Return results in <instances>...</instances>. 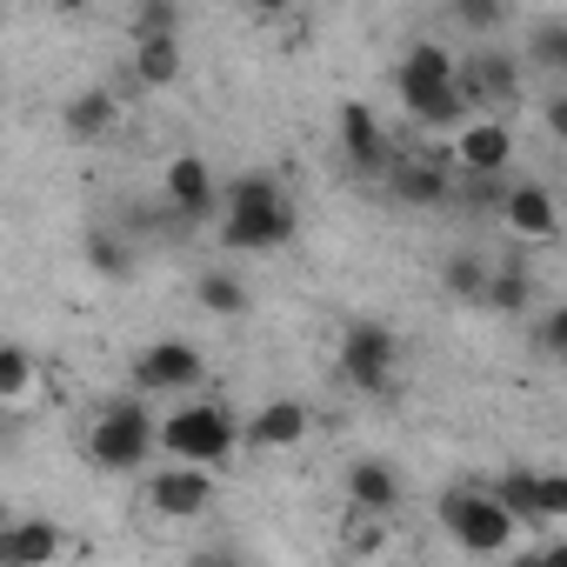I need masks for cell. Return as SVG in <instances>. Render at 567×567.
Wrapping results in <instances>:
<instances>
[{"instance_id": "obj_29", "label": "cell", "mask_w": 567, "mask_h": 567, "mask_svg": "<svg viewBox=\"0 0 567 567\" xmlns=\"http://www.w3.org/2000/svg\"><path fill=\"white\" fill-rule=\"evenodd\" d=\"M567 520V474H547L540 467V487H534V527H554Z\"/></svg>"}, {"instance_id": "obj_15", "label": "cell", "mask_w": 567, "mask_h": 567, "mask_svg": "<svg viewBox=\"0 0 567 567\" xmlns=\"http://www.w3.org/2000/svg\"><path fill=\"white\" fill-rule=\"evenodd\" d=\"M401 474H394V461H381V454H361L354 467H348V507L354 514H374V520H388L394 507H401Z\"/></svg>"}, {"instance_id": "obj_7", "label": "cell", "mask_w": 567, "mask_h": 567, "mask_svg": "<svg viewBox=\"0 0 567 567\" xmlns=\"http://www.w3.org/2000/svg\"><path fill=\"white\" fill-rule=\"evenodd\" d=\"M200 374H207V361H200V348L181 341V334L147 341V348L134 354V394H141V401H147V394H194Z\"/></svg>"}, {"instance_id": "obj_12", "label": "cell", "mask_w": 567, "mask_h": 567, "mask_svg": "<svg viewBox=\"0 0 567 567\" xmlns=\"http://www.w3.org/2000/svg\"><path fill=\"white\" fill-rule=\"evenodd\" d=\"M308 427H315L308 401L274 394V401H260V408H254V421L240 427V441H247V447H260V454H288V447H301V441H308Z\"/></svg>"}, {"instance_id": "obj_31", "label": "cell", "mask_w": 567, "mask_h": 567, "mask_svg": "<svg viewBox=\"0 0 567 567\" xmlns=\"http://www.w3.org/2000/svg\"><path fill=\"white\" fill-rule=\"evenodd\" d=\"M247 8H254V14H288L295 0H247Z\"/></svg>"}, {"instance_id": "obj_20", "label": "cell", "mask_w": 567, "mask_h": 567, "mask_svg": "<svg viewBox=\"0 0 567 567\" xmlns=\"http://www.w3.org/2000/svg\"><path fill=\"white\" fill-rule=\"evenodd\" d=\"M181 68H187V54H181V34L134 41V81H141V87H174V81H181Z\"/></svg>"}, {"instance_id": "obj_23", "label": "cell", "mask_w": 567, "mask_h": 567, "mask_svg": "<svg viewBox=\"0 0 567 567\" xmlns=\"http://www.w3.org/2000/svg\"><path fill=\"white\" fill-rule=\"evenodd\" d=\"M81 254H87V267H94L101 280H127V274H134V260H141V254H134V247H127L114 227H87Z\"/></svg>"}, {"instance_id": "obj_14", "label": "cell", "mask_w": 567, "mask_h": 567, "mask_svg": "<svg viewBox=\"0 0 567 567\" xmlns=\"http://www.w3.org/2000/svg\"><path fill=\"white\" fill-rule=\"evenodd\" d=\"M161 194H167V207H174L181 220H207V214L220 207V181H214V167H207L200 154H174L167 174H161Z\"/></svg>"}, {"instance_id": "obj_26", "label": "cell", "mask_w": 567, "mask_h": 567, "mask_svg": "<svg viewBox=\"0 0 567 567\" xmlns=\"http://www.w3.org/2000/svg\"><path fill=\"white\" fill-rule=\"evenodd\" d=\"M527 61L560 81V74H567V28H560V21H540V28L527 34Z\"/></svg>"}, {"instance_id": "obj_18", "label": "cell", "mask_w": 567, "mask_h": 567, "mask_svg": "<svg viewBox=\"0 0 567 567\" xmlns=\"http://www.w3.org/2000/svg\"><path fill=\"white\" fill-rule=\"evenodd\" d=\"M68 540H61V527L54 520H8L0 527V567H41V560H54Z\"/></svg>"}, {"instance_id": "obj_25", "label": "cell", "mask_w": 567, "mask_h": 567, "mask_svg": "<svg viewBox=\"0 0 567 567\" xmlns=\"http://www.w3.org/2000/svg\"><path fill=\"white\" fill-rule=\"evenodd\" d=\"M441 288H447L454 301L481 308V288H487V260H481V254H454V260L441 267Z\"/></svg>"}, {"instance_id": "obj_10", "label": "cell", "mask_w": 567, "mask_h": 567, "mask_svg": "<svg viewBox=\"0 0 567 567\" xmlns=\"http://www.w3.org/2000/svg\"><path fill=\"white\" fill-rule=\"evenodd\" d=\"M381 174H388V194H394L401 207H447V194H454V167L434 161V154H414V147H408V154L394 147Z\"/></svg>"}, {"instance_id": "obj_1", "label": "cell", "mask_w": 567, "mask_h": 567, "mask_svg": "<svg viewBox=\"0 0 567 567\" xmlns=\"http://www.w3.org/2000/svg\"><path fill=\"white\" fill-rule=\"evenodd\" d=\"M394 94H401V107H408V121L421 134H454L474 114L461 81H454V48L447 41H414L394 61Z\"/></svg>"}, {"instance_id": "obj_34", "label": "cell", "mask_w": 567, "mask_h": 567, "mask_svg": "<svg viewBox=\"0 0 567 567\" xmlns=\"http://www.w3.org/2000/svg\"><path fill=\"white\" fill-rule=\"evenodd\" d=\"M0 28H8V0H0Z\"/></svg>"}, {"instance_id": "obj_11", "label": "cell", "mask_w": 567, "mask_h": 567, "mask_svg": "<svg viewBox=\"0 0 567 567\" xmlns=\"http://www.w3.org/2000/svg\"><path fill=\"white\" fill-rule=\"evenodd\" d=\"M494 214L507 220L514 240H554L560 234V207H554V187L547 181H501Z\"/></svg>"}, {"instance_id": "obj_2", "label": "cell", "mask_w": 567, "mask_h": 567, "mask_svg": "<svg viewBox=\"0 0 567 567\" xmlns=\"http://www.w3.org/2000/svg\"><path fill=\"white\" fill-rule=\"evenodd\" d=\"M220 200H227V227L220 234L240 254H274V247H288L301 234V214H295L288 194H280L274 174H240L234 187H220Z\"/></svg>"}, {"instance_id": "obj_9", "label": "cell", "mask_w": 567, "mask_h": 567, "mask_svg": "<svg viewBox=\"0 0 567 567\" xmlns=\"http://www.w3.org/2000/svg\"><path fill=\"white\" fill-rule=\"evenodd\" d=\"M147 507L161 520H194V514L214 507V474L194 467V461H167V467L147 474Z\"/></svg>"}, {"instance_id": "obj_27", "label": "cell", "mask_w": 567, "mask_h": 567, "mask_svg": "<svg viewBox=\"0 0 567 567\" xmlns=\"http://www.w3.org/2000/svg\"><path fill=\"white\" fill-rule=\"evenodd\" d=\"M447 14L461 34H501L507 28V0H447Z\"/></svg>"}, {"instance_id": "obj_30", "label": "cell", "mask_w": 567, "mask_h": 567, "mask_svg": "<svg viewBox=\"0 0 567 567\" xmlns=\"http://www.w3.org/2000/svg\"><path fill=\"white\" fill-rule=\"evenodd\" d=\"M534 348H540V361H560L567 354V308H547L540 315V341Z\"/></svg>"}, {"instance_id": "obj_22", "label": "cell", "mask_w": 567, "mask_h": 567, "mask_svg": "<svg viewBox=\"0 0 567 567\" xmlns=\"http://www.w3.org/2000/svg\"><path fill=\"white\" fill-rule=\"evenodd\" d=\"M194 295H200V308H207L214 321H240V315L254 308V301H247V280H240V274H227V267L200 274V288H194Z\"/></svg>"}, {"instance_id": "obj_24", "label": "cell", "mask_w": 567, "mask_h": 567, "mask_svg": "<svg viewBox=\"0 0 567 567\" xmlns=\"http://www.w3.org/2000/svg\"><path fill=\"white\" fill-rule=\"evenodd\" d=\"M534 487H540V467H527V461H520V467H507V474L494 481V501H501L520 527H534Z\"/></svg>"}, {"instance_id": "obj_4", "label": "cell", "mask_w": 567, "mask_h": 567, "mask_svg": "<svg viewBox=\"0 0 567 567\" xmlns=\"http://www.w3.org/2000/svg\"><path fill=\"white\" fill-rule=\"evenodd\" d=\"M154 447L167 461H194V467H220L240 447V421L220 401H187L167 421H154Z\"/></svg>"}, {"instance_id": "obj_33", "label": "cell", "mask_w": 567, "mask_h": 567, "mask_svg": "<svg viewBox=\"0 0 567 567\" xmlns=\"http://www.w3.org/2000/svg\"><path fill=\"white\" fill-rule=\"evenodd\" d=\"M0 447H8V408H0Z\"/></svg>"}, {"instance_id": "obj_6", "label": "cell", "mask_w": 567, "mask_h": 567, "mask_svg": "<svg viewBox=\"0 0 567 567\" xmlns=\"http://www.w3.org/2000/svg\"><path fill=\"white\" fill-rule=\"evenodd\" d=\"M341 381L354 394H394V381H401V334L388 321H354L341 334Z\"/></svg>"}, {"instance_id": "obj_28", "label": "cell", "mask_w": 567, "mask_h": 567, "mask_svg": "<svg viewBox=\"0 0 567 567\" xmlns=\"http://www.w3.org/2000/svg\"><path fill=\"white\" fill-rule=\"evenodd\" d=\"M181 34V0H134V41Z\"/></svg>"}, {"instance_id": "obj_21", "label": "cell", "mask_w": 567, "mask_h": 567, "mask_svg": "<svg viewBox=\"0 0 567 567\" xmlns=\"http://www.w3.org/2000/svg\"><path fill=\"white\" fill-rule=\"evenodd\" d=\"M481 308H494V315H527L534 308V280H527V267H487V288H481Z\"/></svg>"}, {"instance_id": "obj_3", "label": "cell", "mask_w": 567, "mask_h": 567, "mask_svg": "<svg viewBox=\"0 0 567 567\" xmlns=\"http://www.w3.org/2000/svg\"><path fill=\"white\" fill-rule=\"evenodd\" d=\"M81 454L101 474H141V461H154V414L141 408V394L134 401H101V414L81 434Z\"/></svg>"}, {"instance_id": "obj_8", "label": "cell", "mask_w": 567, "mask_h": 567, "mask_svg": "<svg viewBox=\"0 0 567 567\" xmlns=\"http://www.w3.org/2000/svg\"><path fill=\"white\" fill-rule=\"evenodd\" d=\"M447 167H454V174H507V167H514V127H507L501 114H467V121L454 127Z\"/></svg>"}, {"instance_id": "obj_5", "label": "cell", "mask_w": 567, "mask_h": 567, "mask_svg": "<svg viewBox=\"0 0 567 567\" xmlns=\"http://www.w3.org/2000/svg\"><path fill=\"white\" fill-rule=\"evenodd\" d=\"M441 527H447V540H454L461 554H474V560L507 554L514 534H520V520L494 501V487H447V494H441Z\"/></svg>"}, {"instance_id": "obj_17", "label": "cell", "mask_w": 567, "mask_h": 567, "mask_svg": "<svg viewBox=\"0 0 567 567\" xmlns=\"http://www.w3.org/2000/svg\"><path fill=\"white\" fill-rule=\"evenodd\" d=\"M61 127H68V141H107L121 127V94L114 87H81L61 107Z\"/></svg>"}, {"instance_id": "obj_13", "label": "cell", "mask_w": 567, "mask_h": 567, "mask_svg": "<svg viewBox=\"0 0 567 567\" xmlns=\"http://www.w3.org/2000/svg\"><path fill=\"white\" fill-rule=\"evenodd\" d=\"M454 81H461L467 107H507V101L520 94V68H514V54H501V48H481V54L454 61Z\"/></svg>"}, {"instance_id": "obj_16", "label": "cell", "mask_w": 567, "mask_h": 567, "mask_svg": "<svg viewBox=\"0 0 567 567\" xmlns=\"http://www.w3.org/2000/svg\"><path fill=\"white\" fill-rule=\"evenodd\" d=\"M341 154H348L361 174H381V167H388L394 141H388V127H381V114H374V107H361V101H348V107H341Z\"/></svg>"}, {"instance_id": "obj_19", "label": "cell", "mask_w": 567, "mask_h": 567, "mask_svg": "<svg viewBox=\"0 0 567 567\" xmlns=\"http://www.w3.org/2000/svg\"><path fill=\"white\" fill-rule=\"evenodd\" d=\"M34 394H41V354L21 341H0V408L21 414Z\"/></svg>"}, {"instance_id": "obj_32", "label": "cell", "mask_w": 567, "mask_h": 567, "mask_svg": "<svg viewBox=\"0 0 567 567\" xmlns=\"http://www.w3.org/2000/svg\"><path fill=\"white\" fill-rule=\"evenodd\" d=\"M54 8H61V14H87V8H94V0H54Z\"/></svg>"}]
</instances>
